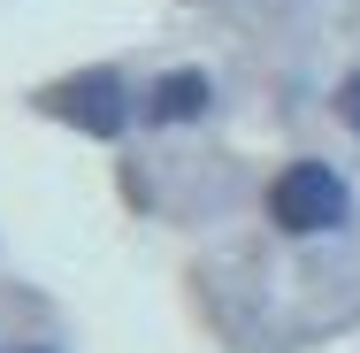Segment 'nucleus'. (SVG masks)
<instances>
[{
  "instance_id": "2",
  "label": "nucleus",
  "mask_w": 360,
  "mask_h": 353,
  "mask_svg": "<svg viewBox=\"0 0 360 353\" xmlns=\"http://www.w3.org/2000/svg\"><path fill=\"white\" fill-rule=\"evenodd\" d=\"M54 116H70L77 131H92V139H115L123 131V85L108 70H84L70 85H54Z\"/></svg>"
},
{
  "instance_id": "4",
  "label": "nucleus",
  "mask_w": 360,
  "mask_h": 353,
  "mask_svg": "<svg viewBox=\"0 0 360 353\" xmlns=\"http://www.w3.org/2000/svg\"><path fill=\"white\" fill-rule=\"evenodd\" d=\"M345 116H353V131H360V77H345Z\"/></svg>"
},
{
  "instance_id": "1",
  "label": "nucleus",
  "mask_w": 360,
  "mask_h": 353,
  "mask_svg": "<svg viewBox=\"0 0 360 353\" xmlns=\"http://www.w3.org/2000/svg\"><path fill=\"white\" fill-rule=\"evenodd\" d=\"M345 177L338 169H322V161H291L284 177L269 185V215L284 223V230H330V223H345Z\"/></svg>"
},
{
  "instance_id": "5",
  "label": "nucleus",
  "mask_w": 360,
  "mask_h": 353,
  "mask_svg": "<svg viewBox=\"0 0 360 353\" xmlns=\"http://www.w3.org/2000/svg\"><path fill=\"white\" fill-rule=\"evenodd\" d=\"M23 353H46V346H23Z\"/></svg>"
},
{
  "instance_id": "3",
  "label": "nucleus",
  "mask_w": 360,
  "mask_h": 353,
  "mask_svg": "<svg viewBox=\"0 0 360 353\" xmlns=\"http://www.w3.org/2000/svg\"><path fill=\"white\" fill-rule=\"evenodd\" d=\"M200 108H207V77L200 70H176V77L153 85V116H161V123H192Z\"/></svg>"
}]
</instances>
